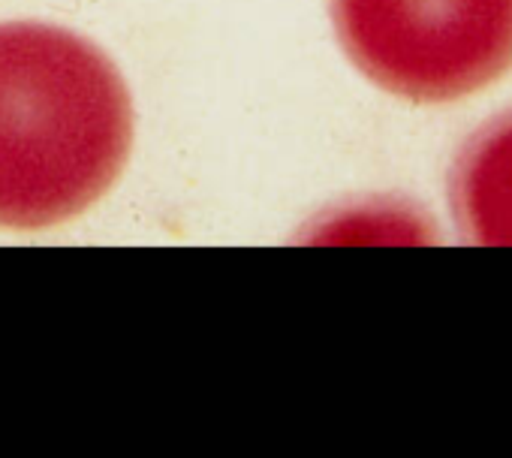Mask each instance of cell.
Instances as JSON below:
<instances>
[{"label": "cell", "mask_w": 512, "mask_h": 458, "mask_svg": "<svg viewBox=\"0 0 512 458\" xmlns=\"http://www.w3.org/2000/svg\"><path fill=\"white\" fill-rule=\"evenodd\" d=\"M347 58L410 103H455L512 70V0H332Z\"/></svg>", "instance_id": "2"}, {"label": "cell", "mask_w": 512, "mask_h": 458, "mask_svg": "<svg viewBox=\"0 0 512 458\" xmlns=\"http://www.w3.org/2000/svg\"><path fill=\"white\" fill-rule=\"evenodd\" d=\"M130 142L127 85L94 43L43 22L0 25V226L82 214L115 184Z\"/></svg>", "instance_id": "1"}, {"label": "cell", "mask_w": 512, "mask_h": 458, "mask_svg": "<svg viewBox=\"0 0 512 458\" xmlns=\"http://www.w3.org/2000/svg\"><path fill=\"white\" fill-rule=\"evenodd\" d=\"M449 208L476 248H512V109L488 118L455 154Z\"/></svg>", "instance_id": "3"}]
</instances>
